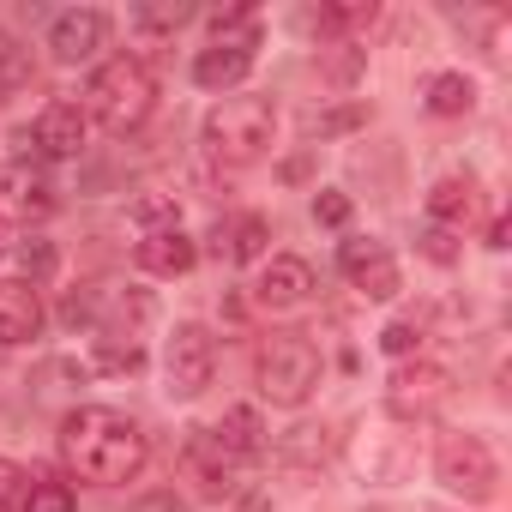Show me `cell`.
Here are the masks:
<instances>
[{
  "mask_svg": "<svg viewBox=\"0 0 512 512\" xmlns=\"http://www.w3.org/2000/svg\"><path fill=\"white\" fill-rule=\"evenodd\" d=\"M61 458L91 488H127L145 470L151 446H145V428L133 416L103 410V404H85V410H73L61 422Z\"/></svg>",
  "mask_w": 512,
  "mask_h": 512,
  "instance_id": "1",
  "label": "cell"
},
{
  "mask_svg": "<svg viewBox=\"0 0 512 512\" xmlns=\"http://www.w3.org/2000/svg\"><path fill=\"white\" fill-rule=\"evenodd\" d=\"M199 139H205V157L211 163L247 169V163H260L272 151L278 109H272V97H217L211 115H205V127H199Z\"/></svg>",
  "mask_w": 512,
  "mask_h": 512,
  "instance_id": "2",
  "label": "cell"
},
{
  "mask_svg": "<svg viewBox=\"0 0 512 512\" xmlns=\"http://www.w3.org/2000/svg\"><path fill=\"white\" fill-rule=\"evenodd\" d=\"M151 109H157V79L139 55L103 61L85 85V121H97L103 133H133L151 121Z\"/></svg>",
  "mask_w": 512,
  "mask_h": 512,
  "instance_id": "3",
  "label": "cell"
},
{
  "mask_svg": "<svg viewBox=\"0 0 512 512\" xmlns=\"http://www.w3.org/2000/svg\"><path fill=\"white\" fill-rule=\"evenodd\" d=\"M253 49H260V13L253 7H229L211 19V49L193 55V85L205 91H235L253 73Z\"/></svg>",
  "mask_w": 512,
  "mask_h": 512,
  "instance_id": "4",
  "label": "cell"
},
{
  "mask_svg": "<svg viewBox=\"0 0 512 512\" xmlns=\"http://www.w3.org/2000/svg\"><path fill=\"white\" fill-rule=\"evenodd\" d=\"M320 374H326V362H320V350L302 332H272L260 344V356H253V380H260V392L272 404H284V410L308 404L314 386H320Z\"/></svg>",
  "mask_w": 512,
  "mask_h": 512,
  "instance_id": "5",
  "label": "cell"
},
{
  "mask_svg": "<svg viewBox=\"0 0 512 512\" xmlns=\"http://www.w3.org/2000/svg\"><path fill=\"white\" fill-rule=\"evenodd\" d=\"M217 374V338L193 320H181L163 344V392L169 398H199Z\"/></svg>",
  "mask_w": 512,
  "mask_h": 512,
  "instance_id": "6",
  "label": "cell"
},
{
  "mask_svg": "<svg viewBox=\"0 0 512 512\" xmlns=\"http://www.w3.org/2000/svg\"><path fill=\"white\" fill-rule=\"evenodd\" d=\"M434 476L464 500H494V488H500V464L482 446V434H446L434 452Z\"/></svg>",
  "mask_w": 512,
  "mask_h": 512,
  "instance_id": "7",
  "label": "cell"
},
{
  "mask_svg": "<svg viewBox=\"0 0 512 512\" xmlns=\"http://www.w3.org/2000/svg\"><path fill=\"white\" fill-rule=\"evenodd\" d=\"M55 211V181L31 157L0 163V223H43Z\"/></svg>",
  "mask_w": 512,
  "mask_h": 512,
  "instance_id": "8",
  "label": "cell"
},
{
  "mask_svg": "<svg viewBox=\"0 0 512 512\" xmlns=\"http://www.w3.org/2000/svg\"><path fill=\"white\" fill-rule=\"evenodd\" d=\"M338 272L368 296V302H392L398 296V260H392V247L386 241H374V235H350V241H338Z\"/></svg>",
  "mask_w": 512,
  "mask_h": 512,
  "instance_id": "9",
  "label": "cell"
},
{
  "mask_svg": "<svg viewBox=\"0 0 512 512\" xmlns=\"http://www.w3.org/2000/svg\"><path fill=\"white\" fill-rule=\"evenodd\" d=\"M103 37H109V13H97V7H67V13H55V25H49V55H55L61 67H79V61H91V55L103 49Z\"/></svg>",
  "mask_w": 512,
  "mask_h": 512,
  "instance_id": "10",
  "label": "cell"
},
{
  "mask_svg": "<svg viewBox=\"0 0 512 512\" xmlns=\"http://www.w3.org/2000/svg\"><path fill=\"white\" fill-rule=\"evenodd\" d=\"M85 139H91V121H85L79 103H49V109L31 121V133H25V145H31L37 157H79Z\"/></svg>",
  "mask_w": 512,
  "mask_h": 512,
  "instance_id": "11",
  "label": "cell"
},
{
  "mask_svg": "<svg viewBox=\"0 0 512 512\" xmlns=\"http://www.w3.org/2000/svg\"><path fill=\"white\" fill-rule=\"evenodd\" d=\"M43 296L25 278H0V350H19L43 332Z\"/></svg>",
  "mask_w": 512,
  "mask_h": 512,
  "instance_id": "12",
  "label": "cell"
},
{
  "mask_svg": "<svg viewBox=\"0 0 512 512\" xmlns=\"http://www.w3.org/2000/svg\"><path fill=\"white\" fill-rule=\"evenodd\" d=\"M314 296V266L296 260V253H278V260H266L260 284H253V302L260 308H302Z\"/></svg>",
  "mask_w": 512,
  "mask_h": 512,
  "instance_id": "13",
  "label": "cell"
},
{
  "mask_svg": "<svg viewBox=\"0 0 512 512\" xmlns=\"http://www.w3.org/2000/svg\"><path fill=\"white\" fill-rule=\"evenodd\" d=\"M193 260H199V247H193V235L181 223H163V229L139 235V266L151 278H181V272H193Z\"/></svg>",
  "mask_w": 512,
  "mask_h": 512,
  "instance_id": "14",
  "label": "cell"
},
{
  "mask_svg": "<svg viewBox=\"0 0 512 512\" xmlns=\"http://www.w3.org/2000/svg\"><path fill=\"white\" fill-rule=\"evenodd\" d=\"M446 392H452V380L434 362H416V368H398L392 374V410L398 416H428L434 404H446Z\"/></svg>",
  "mask_w": 512,
  "mask_h": 512,
  "instance_id": "15",
  "label": "cell"
},
{
  "mask_svg": "<svg viewBox=\"0 0 512 512\" xmlns=\"http://www.w3.org/2000/svg\"><path fill=\"white\" fill-rule=\"evenodd\" d=\"M205 434L217 440V452H223V458H260V452H266V422H260V410H253V404L223 410V422H217V428H205Z\"/></svg>",
  "mask_w": 512,
  "mask_h": 512,
  "instance_id": "16",
  "label": "cell"
},
{
  "mask_svg": "<svg viewBox=\"0 0 512 512\" xmlns=\"http://www.w3.org/2000/svg\"><path fill=\"white\" fill-rule=\"evenodd\" d=\"M187 476L199 482V494H211V500H223V494H235V476H229V464L235 458H223L217 452V440L205 434V428H193V440H187Z\"/></svg>",
  "mask_w": 512,
  "mask_h": 512,
  "instance_id": "17",
  "label": "cell"
},
{
  "mask_svg": "<svg viewBox=\"0 0 512 512\" xmlns=\"http://www.w3.org/2000/svg\"><path fill=\"white\" fill-rule=\"evenodd\" d=\"M266 241H272V223L247 211V217H229V223H223V241H217V247L229 253L235 266H253V260H266Z\"/></svg>",
  "mask_w": 512,
  "mask_h": 512,
  "instance_id": "18",
  "label": "cell"
},
{
  "mask_svg": "<svg viewBox=\"0 0 512 512\" xmlns=\"http://www.w3.org/2000/svg\"><path fill=\"white\" fill-rule=\"evenodd\" d=\"M470 211H476V187H470V175H446V181L428 187V217H434L440 229L464 223Z\"/></svg>",
  "mask_w": 512,
  "mask_h": 512,
  "instance_id": "19",
  "label": "cell"
},
{
  "mask_svg": "<svg viewBox=\"0 0 512 512\" xmlns=\"http://www.w3.org/2000/svg\"><path fill=\"white\" fill-rule=\"evenodd\" d=\"M476 109V85L464 73H434L428 79V115H470Z\"/></svg>",
  "mask_w": 512,
  "mask_h": 512,
  "instance_id": "20",
  "label": "cell"
},
{
  "mask_svg": "<svg viewBox=\"0 0 512 512\" xmlns=\"http://www.w3.org/2000/svg\"><path fill=\"white\" fill-rule=\"evenodd\" d=\"M25 85H31V49L13 31H0V103L19 97Z\"/></svg>",
  "mask_w": 512,
  "mask_h": 512,
  "instance_id": "21",
  "label": "cell"
},
{
  "mask_svg": "<svg viewBox=\"0 0 512 512\" xmlns=\"http://www.w3.org/2000/svg\"><path fill=\"white\" fill-rule=\"evenodd\" d=\"M19 506H25V512H79V494H73L67 482H55V476H31Z\"/></svg>",
  "mask_w": 512,
  "mask_h": 512,
  "instance_id": "22",
  "label": "cell"
},
{
  "mask_svg": "<svg viewBox=\"0 0 512 512\" xmlns=\"http://www.w3.org/2000/svg\"><path fill=\"white\" fill-rule=\"evenodd\" d=\"M187 19H193V7H181V0H169V7H133V13H127L133 31H175V25H187Z\"/></svg>",
  "mask_w": 512,
  "mask_h": 512,
  "instance_id": "23",
  "label": "cell"
},
{
  "mask_svg": "<svg viewBox=\"0 0 512 512\" xmlns=\"http://www.w3.org/2000/svg\"><path fill=\"white\" fill-rule=\"evenodd\" d=\"M25 482H31V476H25L13 458H0V512H13V506L25 500Z\"/></svg>",
  "mask_w": 512,
  "mask_h": 512,
  "instance_id": "24",
  "label": "cell"
},
{
  "mask_svg": "<svg viewBox=\"0 0 512 512\" xmlns=\"http://www.w3.org/2000/svg\"><path fill=\"white\" fill-rule=\"evenodd\" d=\"M416 344H422V332H416L410 320H392V326L380 332V350H386V356H410Z\"/></svg>",
  "mask_w": 512,
  "mask_h": 512,
  "instance_id": "25",
  "label": "cell"
},
{
  "mask_svg": "<svg viewBox=\"0 0 512 512\" xmlns=\"http://www.w3.org/2000/svg\"><path fill=\"white\" fill-rule=\"evenodd\" d=\"M368 19H374V7H326L320 13L326 31H350V25H368Z\"/></svg>",
  "mask_w": 512,
  "mask_h": 512,
  "instance_id": "26",
  "label": "cell"
},
{
  "mask_svg": "<svg viewBox=\"0 0 512 512\" xmlns=\"http://www.w3.org/2000/svg\"><path fill=\"white\" fill-rule=\"evenodd\" d=\"M314 217L332 223V229H344V223H350V199H344V193H320V199H314Z\"/></svg>",
  "mask_w": 512,
  "mask_h": 512,
  "instance_id": "27",
  "label": "cell"
},
{
  "mask_svg": "<svg viewBox=\"0 0 512 512\" xmlns=\"http://www.w3.org/2000/svg\"><path fill=\"white\" fill-rule=\"evenodd\" d=\"M422 247H428V260H440V266H452V260H458V247H452V229H440V223L422 235Z\"/></svg>",
  "mask_w": 512,
  "mask_h": 512,
  "instance_id": "28",
  "label": "cell"
}]
</instances>
